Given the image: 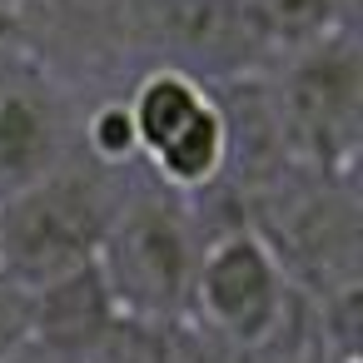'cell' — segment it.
<instances>
[{"label": "cell", "instance_id": "6da1fadb", "mask_svg": "<svg viewBox=\"0 0 363 363\" xmlns=\"http://www.w3.org/2000/svg\"><path fill=\"white\" fill-rule=\"evenodd\" d=\"M209 229L214 224L204 219V199H184L150 179H135L95 254V269L120 318L184 328L189 289Z\"/></svg>", "mask_w": 363, "mask_h": 363}, {"label": "cell", "instance_id": "7a4b0ae2", "mask_svg": "<svg viewBox=\"0 0 363 363\" xmlns=\"http://www.w3.org/2000/svg\"><path fill=\"white\" fill-rule=\"evenodd\" d=\"M135 179L140 174H110L75 155L40 184L0 199V274L30 294L95 264L100 239Z\"/></svg>", "mask_w": 363, "mask_h": 363}, {"label": "cell", "instance_id": "3957f363", "mask_svg": "<svg viewBox=\"0 0 363 363\" xmlns=\"http://www.w3.org/2000/svg\"><path fill=\"white\" fill-rule=\"evenodd\" d=\"M130 135H135V169L184 199H214L229 164V120L214 85L169 70L140 65L120 85Z\"/></svg>", "mask_w": 363, "mask_h": 363}, {"label": "cell", "instance_id": "277c9868", "mask_svg": "<svg viewBox=\"0 0 363 363\" xmlns=\"http://www.w3.org/2000/svg\"><path fill=\"white\" fill-rule=\"evenodd\" d=\"M269 100L279 110L289 155L308 174L353 179L363 145V60L358 30H343L313 50L279 60L269 75Z\"/></svg>", "mask_w": 363, "mask_h": 363}, {"label": "cell", "instance_id": "5b68a950", "mask_svg": "<svg viewBox=\"0 0 363 363\" xmlns=\"http://www.w3.org/2000/svg\"><path fill=\"white\" fill-rule=\"evenodd\" d=\"M294 318V279L264 234L244 219L214 224L194 269L184 328H199L204 343L229 353L269 348Z\"/></svg>", "mask_w": 363, "mask_h": 363}, {"label": "cell", "instance_id": "8992f818", "mask_svg": "<svg viewBox=\"0 0 363 363\" xmlns=\"http://www.w3.org/2000/svg\"><path fill=\"white\" fill-rule=\"evenodd\" d=\"M135 65H169L204 85L274 70L244 0H135Z\"/></svg>", "mask_w": 363, "mask_h": 363}, {"label": "cell", "instance_id": "52a82bcc", "mask_svg": "<svg viewBox=\"0 0 363 363\" xmlns=\"http://www.w3.org/2000/svg\"><path fill=\"white\" fill-rule=\"evenodd\" d=\"M16 30L35 65L65 90H120L135 65V0H11Z\"/></svg>", "mask_w": 363, "mask_h": 363}, {"label": "cell", "instance_id": "ba28073f", "mask_svg": "<svg viewBox=\"0 0 363 363\" xmlns=\"http://www.w3.org/2000/svg\"><path fill=\"white\" fill-rule=\"evenodd\" d=\"M80 100L35 55H21L0 75V199H11L75 160Z\"/></svg>", "mask_w": 363, "mask_h": 363}, {"label": "cell", "instance_id": "9c48e42d", "mask_svg": "<svg viewBox=\"0 0 363 363\" xmlns=\"http://www.w3.org/2000/svg\"><path fill=\"white\" fill-rule=\"evenodd\" d=\"M115 323H120V308L95 264L26 294V338L60 353L65 363H80Z\"/></svg>", "mask_w": 363, "mask_h": 363}, {"label": "cell", "instance_id": "30bf717a", "mask_svg": "<svg viewBox=\"0 0 363 363\" xmlns=\"http://www.w3.org/2000/svg\"><path fill=\"white\" fill-rule=\"evenodd\" d=\"M244 6H249L254 30L269 50V65H279L298 50H313L343 30H358L353 0H244Z\"/></svg>", "mask_w": 363, "mask_h": 363}, {"label": "cell", "instance_id": "8fae6325", "mask_svg": "<svg viewBox=\"0 0 363 363\" xmlns=\"http://www.w3.org/2000/svg\"><path fill=\"white\" fill-rule=\"evenodd\" d=\"M80 363H184V328L120 318Z\"/></svg>", "mask_w": 363, "mask_h": 363}, {"label": "cell", "instance_id": "7c38bea8", "mask_svg": "<svg viewBox=\"0 0 363 363\" xmlns=\"http://www.w3.org/2000/svg\"><path fill=\"white\" fill-rule=\"evenodd\" d=\"M26 338V289L0 274V353H11Z\"/></svg>", "mask_w": 363, "mask_h": 363}, {"label": "cell", "instance_id": "4fadbf2b", "mask_svg": "<svg viewBox=\"0 0 363 363\" xmlns=\"http://www.w3.org/2000/svg\"><path fill=\"white\" fill-rule=\"evenodd\" d=\"M0 363H65V358L50 353V348H40V343H30V338H21L11 353H0Z\"/></svg>", "mask_w": 363, "mask_h": 363}]
</instances>
